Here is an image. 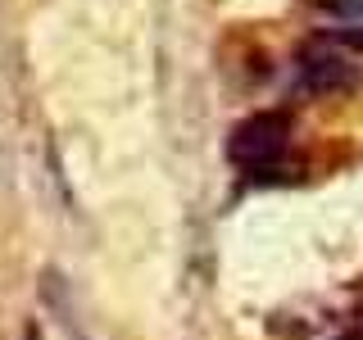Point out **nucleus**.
Segmentation results:
<instances>
[{
  "mask_svg": "<svg viewBox=\"0 0 363 340\" xmlns=\"http://www.w3.org/2000/svg\"><path fill=\"white\" fill-rule=\"evenodd\" d=\"M291 145V118L281 109H264L241 118L227 132V159L236 168H272Z\"/></svg>",
  "mask_w": 363,
  "mask_h": 340,
  "instance_id": "f257e3e1",
  "label": "nucleus"
},
{
  "mask_svg": "<svg viewBox=\"0 0 363 340\" xmlns=\"http://www.w3.org/2000/svg\"><path fill=\"white\" fill-rule=\"evenodd\" d=\"M354 86H359V64L340 45L318 41L295 55V77H291L295 96H340V91H354Z\"/></svg>",
  "mask_w": 363,
  "mask_h": 340,
  "instance_id": "f03ea898",
  "label": "nucleus"
},
{
  "mask_svg": "<svg viewBox=\"0 0 363 340\" xmlns=\"http://www.w3.org/2000/svg\"><path fill=\"white\" fill-rule=\"evenodd\" d=\"M323 41L340 45V50H363V18H350V23H336V28H327Z\"/></svg>",
  "mask_w": 363,
  "mask_h": 340,
  "instance_id": "7ed1b4c3",
  "label": "nucleus"
},
{
  "mask_svg": "<svg viewBox=\"0 0 363 340\" xmlns=\"http://www.w3.org/2000/svg\"><path fill=\"white\" fill-rule=\"evenodd\" d=\"M340 340H363V322H359V327H350V332L340 336Z\"/></svg>",
  "mask_w": 363,
  "mask_h": 340,
  "instance_id": "20e7f679",
  "label": "nucleus"
}]
</instances>
